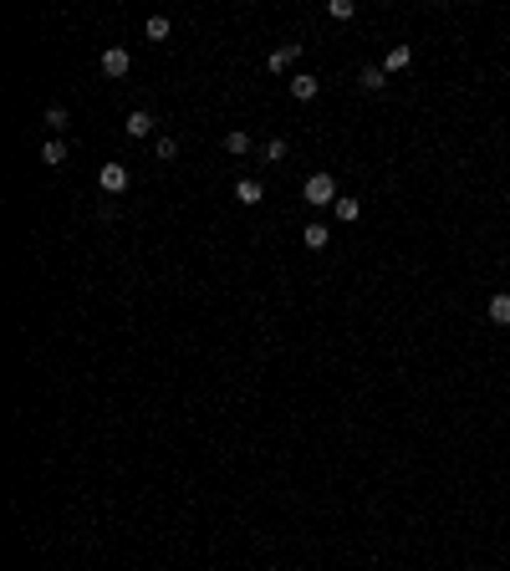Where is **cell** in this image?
<instances>
[{
    "mask_svg": "<svg viewBox=\"0 0 510 571\" xmlns=\"http://www.w3.org/2000/svg\"><path fill=\"white\" fill-rule=\"evenodd\" d=\"M490 322L495 327H510V296H490Z\"/></svg>",
    "mask_w": 510,
    "mask_h": 571,
    "instance_id": "cell-9",
    "label": "cell"
},
{
    "mask_svg": "<svg viewBox=\"0 0 510 571\" xmlns=\"http://www.w3.org/2000/svg\"><path fill=\"white\" fill-rule=\"evenodd\" d=\"M261 158H271V164H276V158H286V138H271V143H261Z\"/></svg>",
    "mask_w": 510,
    "mask_h": 571,
    "instance_id": "cell-16",
    "label": "cell"
},
{
    "mask_svg": "<svg viewBox=\"0 0 510 571\" xmlns=\"http://www.w3.org/2000/svg\"><path fill=\"white\" fill-rule=\"evenodd\" d=\"M123 128H128V138H148L153 133V112H143V108H133L123 117Z\"/></svg>",
    "mask_w": 510,
    "mask_h": 571,
    "instance_id": "cell-4",
    "label": "cell"
},
{
    "mask_svg": "<svg viewBox=\"0 0 510 571\" xmlns=\"http://www.w3.org/2000/svg\"><path fill=\"white\" fill-rule=\"evenodd\" d=\"M337 21H353V0H332V6H327Z\"/></svg>",
    "mask_w": 510,
    "mask_h": 571,
    "instance_id": "cell-18",
    "label": "cell"
},
{
    "mask_svg": "<svg viewBox=\"0 0 510 571\" xmlns=\"http://www.w3.org/2000/svg\"><path fill=\"white\" fill-rule=\"evenodd\" d=\"M301 240H306L311 250H322V245H327V225H316V219H311V225L301 230Z\"/></svg>",
    "mask_w": 510,
    "mask_h": 571,
    "instance_id": "cell-10",
    "label": "cell"
},
{
    "mask_svg": "<svg viewBox=\"0 0 510 571\" xmlns=\"http://www.w3.org/2000/svg\"><path fill=\"white\" fill-rule=\"evenodd\" d=\"M225 148H230L235 158H240V153H250V133H240V128H235V133H225Z\"/></svg>",
    "mask_w": 510,
    "mask_h": 571,
    "instance_id": "cell-13",
    "label": "cell"
},
{
    "mask_svg": "<svg viewBox=\"0 0 510 571\" xmlns=\"http://www.w3.org/2000/svg\"><path fill=\"white\" fill-rule=\"evenodd\" d=\"M128 67H133V61H128L123 46H108V51H103V72H108V77H123Z\"/></svg>",
    "mask_w": 510,
    "mask_h": 571,
    "instance_id": "cell-5",
    "label": "cell"
},
{
    "mask_svg": "<svg viewBox=\"0 0 510 571\" xmlns=\"http://www.w3.org/2000/svg\"><path fill=\"white\" fill-rule=\"evenodd\" d=\"M98 184L108 189V194H123V189H128V169L123 164H103L98 169Z\"/></svg>",
    "mask_w": 510,
    "mask_h": 571,
    "instance_id": "cell-2",
    "label": "cell"
},
{
    "mask_svg": "<svg viewBox=\"0 0 510 571\" xmlns=\"http://www.w3.org/2000/svg\"><path fill=\"white\" fill-rule=\"evenodd\" d=\"M413 67V51L408 46H393L388 56H382V72H408Z\"/></svg>",
    "mask_w": 510,
    "mask_h": 571,
    "instance_id": "cell-7",
    "label": "cell"
},
{
    "mask_svg": "<svg viewBox=\"0 0 510 571\" xmlns=\"http://www.w3.org/2000/svg\"><path fill=\"white\" fill-rule=\"evenodd\" d=\"M332 214L342 219V225H353V219H358V199H337V204H332Z\"/></svg>",
    "mask_w": 510,
    "mask_h": 571,
    "instance_id": "cell-12",
    "label": "cell"
},
{
    "mask_svg": "<svg viewBox=\"0 0 510 571\" xmlns=\"http://www.w3.org/2000/svg\"><path fill=\"white\" fill-rule=\"evenodd\" d=\"M291 98H296V103H311V98H316V77H311V72H296V77H291Z\"/></svg>",
    "mask_w": 510,
    "mask_h": 571,
    "instance_id": "cell-6",
    "label": "cell"
},
{
    "mask_svg": "<svg viewBox=\"0 0 510 571\" xmlns=\"http://www.w3.org/2000/svg\"><path fill=\"white\" fill-rule=\"evenodd\" d=\"M296 56H301L296 41H291V46H276V51L266 56V67H271V72H291V67H296Z\"/></svg>",
    "mask_w": 510,
    "mask_h": 571,
    "instance_id": "cell-3",
    "label": "cell"
},
{
    "mask_svg": "<svg viewBox=\"0 0 510 571\" xmlns=\"http://www.w3.org/2000/svg\"><path fill=\"white\" fill-rule=\"evenodd\" d=\"M301 199H306V204H337V184H332V174H311V179L301 184Z\"/></svg>",
    "mask_w": 510,
    "mask_h": 571,
    "instance_id": "cell-1",
    "label": "cell"
},
{
    "mask_svg": "<svg viewBox=\"0 0 510 571\" xmlns=\"http://www.w3.org/2000/svg\"><path fill=\"white\" fill-rule=\"evenodd\" d=\"M143 31H148V41H164V36H169V21H164V16H153Z\"/></svg>",
    "mask_w": 510,
    "mask_h": 571,
    "instance_id": "cell-14",
    "label": "cell"
},
{
    "mask_svg": "<svg viewBox=\"0 0 510 571\" xmlns=\"http://www.w3.org/2000/svg\"><path fill=\"white\" fill-rule=\"evenodd\" d=\"M41 158L56 169V164H67V148H61V143H46V148H41Z\"/></svg>",
    "mask_w": 510,
    "mask_h": 571,
    "instance_id": "cell-17",
    "label": "cell"
},
{
    "mask_svg": "<svg viewBox=\"0 0 510 571\" xmlns=\"http://www.w3.org/2000/svg\"><path fill=\"white\" fill-rule=\"evenodd\" d=\"M363 87H368V92H382V87H388V72H382V67H368V72H363Z\"/></svg>",
    "mask_w": 510,
    "mask_h": 571,
    "instance_id": "cell-11",
    "label": "cell"
},
{
    "mask_svg": "<svg viewBox=\"0 0 510 571\" xmlns=\"http://www.w3.org/2000/svg\"><path fill=\"white\" fill-rule=\"evenodd\" d=\"M46 128H67V108H61V103L46 108Z\"/></svg>",
    "mask_w": 510,
    "mask_h": 571,
    "instance_id": "cell-15",
    "label": "cell"
},
{
    "mask_svg": "<svg viewBox=\"0 0 510 571\" xmlns=\"http://www.w3.org/2000/svg\"><path fill=\"white\" fill-rule=\"evenodd\" d=\"M261 194H266L261 179H240V184H235V199H240V204H261Z\"/></svg>",
    "mask_w": 510,
    "mask_h": 571,
    "instance_id": "cell-8",
    "label": "cell"
}]
</instances>
